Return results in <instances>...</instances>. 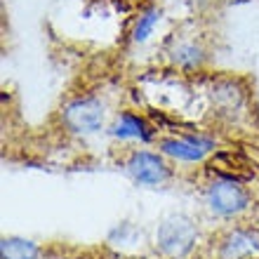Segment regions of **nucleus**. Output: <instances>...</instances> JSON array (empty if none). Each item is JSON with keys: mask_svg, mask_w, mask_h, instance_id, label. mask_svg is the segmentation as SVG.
I'll list each match as a JSON object with an SVG mask.
<instances>
[{"mask_svg": "<svg viewBox=\"0 0 259 259\" xmlns=\"http://www.w3.org/2000/svg\"><path fill=\"white\" fill-rule=\"evenodd\" d=\"M198 231L196 224L186 214H170L165 217L158 226L156 243L165 254L170 257H184L186 252H191L196 245Z\"/></svg>", "mask_w": 259, "mask_h": 259, "instance_id": "f257e3e1", "label": "nucleus"}, {"mask_svg": "<svg viewBox=\"0 0 259 259\" xmlns=\"http://www.w3.org/2000/svg\"><path fill=\"white\" fill-rule=\"evenodd\" d=\"M127 172L137 184L156 186L170 177V167L160 156L149 151H135L127 160Z\"/></svg>", "mask_w": 259, "mask_h": 259, "instance_id": "20e7f679", "label": "nucleus"}, {"mask_svg": "<svg viewBox=\"0 0 259 259\" xmlns=\"http://www.w3.org/2000/svg\"><path fill=\"white\" fill-rule=\"evenodd\" d=\"M40 250L35 243L26 238H3L0 243V257L3 259H38Z\"/></svg>", "mask_w": 259, "mask_h": 259, "instance_id": "0eeeda50", "label": "nucleus"}, {"mask_svg": "<svg viewBox=\"0 0 259 259\" xmlns=\"http://www.w3.org/2000/svg\"><path fill=\"white\" fill-rule=\"evenodd\" d=\"M175 62L184 68H193L200 64V50L196 45H182L175 50Z\"/></svg>", "mask_w": 259, "mask_h": 259, "instance_id": "9d476101", "label": "nucleus"}, {"mask_svg": "<svg viewBox=\"0 0 259 259\" xmlns=\"http://www.w3.org/2000/svg\"><path fill=\"white\" fill-rule=\"evenodd\" d=\"M257 238H254L252 233L247 231H236L229 236V240L224 243V257L226 259H238L240 254H247L257 250Z\"/></svg>", "mask_w": 259, "mask_h": 259, "instance_id": "6e6552de", "label": "nucleus"}, {"mask_svg": "<svg viewBox=\"0 0 259 259\" xmlns=\"http://www.w3.org/2000/svg\"><path fill=\"white\" fill-rule=\"evenodd\" d=\"M153 132H156V130L151 127L144 118H139L137 113H130V111H123V113L118 116L113 130H111L113 137H120V139H139V142H151V139H153Z\"/></svg>", "mask_w": 259, "mask_h": 259, "instance_id": "423d86ee", "label": "nucleus"}, {"mask_svg": "<svg viewBox=\"0 0 259 259\" xmlns=\"http://www.w3.org/2000/svg\"><path fill=\"white\" fill-rule=\"evenodd\" d=\"M158 21H160V10H149L146 14H142V17H139V21L135 24L132 40H135V42H144L151 35V31L156 28Z\"/></svg>", "mask_w": 259, "mask_h": 259, "instance_id": "1a4fd4ad", "label": "nucleus"}, {"mask_svg": "<svg viewBox=\"0 0 259 259\" xmlns=\"http://www.w3.org/2000/svg\"><path fill=\"white\" fill-rule=\"evenodd\" d=\"M205 200H207V207L214 214H219V217H236V214L247 210L250 193L238 182H233L229 177H222V179H214L207 186Z\"/></svg>", "mask_w": 259, "mask_h": 259, "instance_id": "f03ea898", "label": "nucleus"}, {"mask_svg": "<svg viewBox=\"0 0 259 259\" xmlns=\"http://www.w3.org/2000/svg\"><path fill=\"white\" fill-rule=\"evenodd\" d=\"M212 146H214V142L203 135H189V137H179V139H163L160 142V151L165 156H172L177 160H184V163L203 160L212 151Z\"/></svg>", "mask_w": 259, "mask_h": 259, "instance_id": "39448f33", "label": "nucleus"}, {"mask_svg": "<svg viewBox=\"0 0 259 259\" xmlns=\"http://www.w3.org/2000/svg\"><path fill=\"white\" fill-rule=\"evenodd\" d=\"M62 118L75 135H92L104 125V104L95 97H78L64 106Z\"/></svg>", "mask_w": 259, "mask_h": 259, "instance_id": "7ed1b4c3", "label": "nucleus"}]
</instances>
